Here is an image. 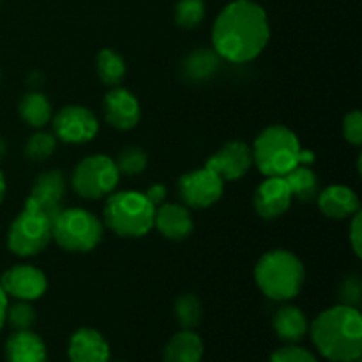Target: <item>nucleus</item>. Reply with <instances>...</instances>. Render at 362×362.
Listing matches in <instances>:
<instances>
[{
  "mask_svg": "<svg viewBox=\"0 0 362 362\" xmlns=\"http://www.w3.org/2000/svg\"><path fill=\"white\" fill-rule=\"evenodd\" d=\"M6 322H9L14 331H27L34 325L35 310L32 308V304H28V300L11 304L6 311Z\"/></svg>",
  "mask_w": 362,
  "mask_h": 362,
  "instance_id": "nucleus-30",
  "label": "nucleus"
},
{
  "mask_svg": "<svg viewBox=\"0 0 362 362\" xmlns=\"http://www.w3.org/2000/svg\"><path fill=\"white\" fill-rule=\"evenodd\" d=\"M311 332L315 346L332 362H357L362 354V317L357 308H329L313 320Z\"/></svg>",
  "mask_w": 362,
  "mask_h": 362,
  "instance_id": "nucleus-2",
  "label": "nucleus"
},
{
  "mask_svg": "<svg viewBox=\"0 0 362 362\" xmlns=\"http://www.w3.org/2000/svg\"><path fill=\"white\" fill-rule=\"evenodd\" d=\"M350 244H352V250L356 251L357 257L362 255V214L361 211L357 214H354L352 225H350Z\"/></svg>",
  "mask_w": 362,
  "mask_h": 362,
  "instance_id": "nucleus-34",
  "label": "nucleus"
},
{
  "mask_svg": "<svg viewBox=\"0 0 362 362\" xmlns=\"http://www.w3.org/2000/svg\"><path fill=\"white\" fill-rule=\"evenodd\" d=\"M98 74L108 87H119L126 76V62L122 55L112 48H105L98 53Z\"/></svg>",
  "mask_w": 362,
  "mask_h": 362,
  "instance_id": "nucleus-25",
  "label": "nucleus"
},
{
  "mask_svg": "<svg viewBox=\"0 0 362 362\" xmlns=\"http://www.w3.org/2000/svg\"><path fill=\"white\" fill-rule=\"evenodd\" d=\"M71 362H110V346L95 329H78L69 341Z\"/></svg>",
  "mask_w": 362,
  "mask_h": 362,
  "instance_id": "nucleus-17",
  "label": "nucleus"
},
{
  "mask_svg": "<svg viewBox=\"0 0 362 362\" xmlns=\"http://www.w3.org/2000/svg\"><path fill=\"white\" fill-rule=\"evenodd\" d=\"M6 311H7V296L2 290V286H0V329H2L4 324H6Z\"/></svg>",
  "mask_w": 362,
  "mask_h": 362,
  "instance_id": "nucleus-36",
  "label": "nucleus"
},
{
  "mask_svg": "<svg viewBox=\"0 0 362 362\" xmlns=\"http://www.w3.org/2000/svg\"><path fill=\"white\" fill-rule=\"evenodd\" d=\"M7 362H48V350L41 336L27 331H14L6 341Z\"/></svg>",
  "mask_w": 362,
  "mask_h": 362,
  "instance_id": "nucleus-19",
  "label": "nucleus"
},
{
  "mask_svg": "<svg viewBox=\"0 0 362 362\" xmlns=\"http://www.w3.org/2000/svg\"><path fill=\"white\" fill-rule=\"evenodd\" d=\"M292 198L285 177H267L255 191V211L260 218L276 219L288 211Z\"/></svg>",
  "mask_w": 362,
  "mask_h": 362,
  "instance_id": "nucleus-15",
  "label": "nucleus"
},
{
  "mask_svg": "<svg viewBox=\"0 0 362 362\" xmlns=\"http://www.w3.org/2000/svg\"><path fill=\"white\" fill-rule=\"evenodd\" d=\"M105 119L112 127L120 131L133 129L138 126L141 117L140 103L136 95L129 92L127 88L115 87L105 95Z\"/></svg>",
  "mask_w": 362,
  "mask_h": 362,
  "instance_id": "nucleus-14",
  "label": "nucleus"
},
{
  "mask_svg": "<svg viewBox=\"0 0 362 362\" xmlns=\"http://www.w3.org/2000/svg\"><path fill=\"white\" fill-rule=\"evenodd\" d=\"M253 152L244 141H228L205 163L207 168L218 173L223 180H239L250 172Z\"/></svg>",
  "mask_w": 362,
  "mask_h": 362,
  "instance_id": "nucleus-11",
  "label": "nucleus"
},
{
  "mask_svg": "<svg viewBox=\"0 0 362 362\" xmlns=\"http://www.w3.org/2000/svg\"><path fill=\"white\" fill-rule=\"evenodd\" d=\"M103 223L85 209H64L52 221V239L71 253H88L103 240Z\"/></svg>",
  "mask_w": 362,
  "mask_h": 362,
  "instance_id": "nucleus-6",
  "label": "nucleus"
},
{
  "mask_svg": "<svg viewBox=\"0 0 362 362\" xmlns=\"http://www.w3.org/2000/svg\"><path fill=\"white\" fill-rule=\"evenodd\" d=\"M120 179V172L115 161L108 156H88L81 159L74 168L71 184L76 194L87 200H99V198L112 194Z\"/></svg>",
  "mask_w": 362,
  "mask_h": 362,
  "instance_id": "nucleus-8",
  "label": "nucleus"
},
{
  "mask_svg": "<svg viewBox=\"0 0 362 362\" xmlns=\"http://www.w3.org/2000/svg\"><path fill=\"white\" fill-rule=\"evenodd\" d=\"M18 113L28 126L41 129L52 120V103L41 92H28L20 99Z\"/></svg>",
  "mask_w": 362,
  "mask_h": 362,
  "instance_id": "nucleus-22",
  "label": "nucleus"
},
{
  "mask_svg": "<svg viewBox=\"0 0 362 362\" xmlns=\"http://www.w3.org/2000/svg\"><path fill=\"white\" fill-rule=\"evenodd\" d=\"M339 300H341V304H345V306H359L362 300L361 276L350 274L349 278L343 279V283L339 285Z\"/></svg>",
  "mask_w": 362,
  "mask_h": 362,
  "instance_id": "nucleus-31",
  "label": "nucleus"
},
{
  "mask_svg": "<svg viewBox=\"0 0 362 362\" xmlns=\"http://www.w3.org/2000/svg\"><path fill=\"white\" fill-rule=\"evenodd\" d=\"M156 207L145 193L119 191L105 205V225L119 237H144L154 228Z\"/></svg>",
  "mask_w": 362,
  "mask_h": 362,
  "instance_id": "nucleus-5",
  "label": "nucleus"
},
{
  "mask_svg": "<svg viewBox=\"0 0 362 362\" xmlns=\"http://www.w3.org/2000/svg\"><path fill=\"white\" fill-rule=\"evenodd\" d=\"M253 163L267 177H285L299 165H308L315 161L311 151H304L299 138L288 127L274 124L262 131L255 140Z\"/></svg>",
  "mask_w": 362,
  "mask_h": 362,
  "instance_id": "nucleus-3",
  "label": "nucleus"
},
{
  "mask_svg": "<svg viewBox=\"0 0 362 362\" xmlns=\"http://www.w3.org/2000/svg\"><path fill=\"white\" fill-rule=\"evenodd\" d=\"M318 207L327 218L346 219L361 211V200L356 191L346 186H329L317 197Z\"/></svg>",
  "mask_w": 362,
  "mask_h": 362,
  "instance_id": "nucleus-18",
  "label": "nucleus"
},
{
  "mask_svg": "<svg viewBox=\"0 0 362 362\" xmlns=\"http://www.w3.org/2000/svg\"><path fill=\"white\" fill-rule=\"evenodd\" d=\"M219 67V55L214 49H194L184 60L182 71L187 80L204 81L211 78Z\"/></svg>",
  "mask_w": 362,
  "mask_h": 362,
  "instance_id": "nucleus-23",
  "label": "nucleus"
},
{
  "mask_svg": "<svg viewBox=\"0 0 362 362\" xmlns=\"http://www.w3.org/2000/svg\"><path fill=\"white\" fill-rule=\"evenodd\" d=\"M147 152L141 147H136V145H131V147H126L124 151H120L115 159L117 168L124 175H138V173H141L147 168Z\"/></svg>",
  "mask_w": 362,
  "mask_h": 362,
  "instance_id": "nucleus-28",
  "label": "nucleus"
},
{
  "mask_svg": "<svg viewBox=\"0 0 362 362\" xmlns=\"http://www.w3.org/2000/svg\"><path fill=\"white\" fill-rule=\"evenodd\" d=\"M269 362H318L317 357L310 352V350L303 349L297 345L283 346V349L276 350L271 356Z\"/></svg>",
  "mask_w": 362,
  "mask_h": 362,
  "instance_id": "nucleus-32",
  "label": "nucleus"
},
{
  "mask_svg": "<svg viewBox=\"0 0 362 362\" xmlns=\"http://www.w3.org/2000/svg\"><path fill=\"white\" fill-rule=\"evenodd\" d=\"M204 357V341L194 331L182 329L165 349L163 362H200Z\"/></svg>",
  "mask_w": 362,
  "mask_h": 362,
  "instance_id": "nucleus-21",
  "label": "nucleus"
},
{
  "mask_svg": "<svg viewBox=\"0 0 362 362\" xmlns=\"http://www.w3.org/2000/svg\"><path fill=\"white\" fill-rule=\"evenodd\" d=\"M98 131V119L85 106H66L53 117V134L64 144H87Z\"/></svg>",
  "mask_w": 362,
  "mask_h": 362,
  "instance_id": "nucleus-10",
  "label": "nucleus"
},
{
  "mask_svg": "<svg viewBox=\"0 0 362 362\" xmlns=\"http://www.w3.org/2000/svg\"><path fill=\"white\" fill-rule=\"evenodd\" d=\"M145 197L151 200V204L154 205V207H158V205H161L163 202H165L166 187L163 186V184H152L147 189V193H145Z\"/></svg>",
  "mask_w": 362,
  "mask_h": 362,
  "instance_id": "nucleus-35",
  "label": "nucleus"
},
{
  "mask_svg": "<svg viewBox=\"0 0 362 362\" xmlns=\"http://www.w3.org/2000/svg\"><path fill=\"white\" fill-rule=\"evenodd\" d=\"M175 318L180 327L193 331L202 322V303L194 293H184L175 300Z\"/></svg>",
  "mask_w": 362,
  "mask_h": 362,
  "instance_id": "nucleus-26",
  "label": "nucleus"
},
{
  "mask_svg": "<svg viewBox=\"0 0 362 362\" xmlns=\"http://www.w3.org/2000/svg\"><path fill=\"white\" fill-rule=\"evenodd\" d=\"M271 39L264 7L251 0H233L216 18L212 27L214 52L228 62L244 64L257 59Z\"/></svg>",
  "mask_w": 362,
  "mask_h": 362,
  "instance_id": "nucleus-1",
  "label": "nucleus"
},
{
  "mask_svg": "<svg viewBox=\"0 0 362 362\" xmlns=\"http://www.w3.org/2000/svg\"><path fill=\"white\" fill-rule=\"evenodd\" d=\"M66 194V177L59 170H48L35 177L25 204L34 205L39 211L55 218L62 211V198Z\"/></svg>",
  "mask_w": 362,
  "mask_h": 362,
  "instance_id": "nucleus-12",
  "label": "nucleus"
},
{
  "mask_svg": "<svg viewBox=\"0 0 362 362\" xmlns=\"http://www.w3.org/2000/svg\"><path fill=\"white\" fill-rule=\"evenodd\" d=\"M4 154H6V141H4L2 138H0V159L4 158Z\"/></svg>",
  "mask_w": 362,
  "mask_h": 362,
  "instance_id": "nucleus-38",
  "label": "nucleus"
},
{
  "mask_svg": "<svg viewBox=\"0 0 362 362\" xmlns=\"http://www.w3.org/2000/svg\"><path fill=\"white\" fill-rule=\"evenodd\" d=\"M285 180L288 182L292 197H296L300 202H313L317 200L320 193V184L318 177L308 165H299L292 172L286 173Z\"/></svg>",
  "mask_w": 362,
  "mask_h": 362,
  "instance_id": "nucleus-24",
  "label": "nucleus"
},
{
  "mask_svg": "<svg viewBox=\"0 0 362 362\" xmlns=\"http://www.w3.org/2000/svg\"><path fill=\"white\" fill-rule=\"evenodd\" d=\"M4 197H6V177H4L2 170H0V204H2Z\"/></svg>",
  "mask_w": 362,
  "mask_h": 362,
  "instance_id": "nucleus-37",
  "label": "nucleus"
},
{
  "mask_svg": "<svg viewBox=\"0 0 362 362\" xmlns=\"http://www.w3.org/2000/svg\"><path fill=\"white\" fill-rule=\"evenodd\" d=\"M154 226L170 240H184L193 233L194 223L186 205L165 204L156 207Z\"/></svg>",
  "mask_w": 362,
  "mask_h": 362,
  "instance_id": "nucleus-16",
  "label": "nucleus"
},
{
  "mask_svg": "<svg viewBox=\"0 0 362 362\" xmlns=\"http://www.w3.org/2000/svg\"><path fill=\"white\" fill-rule=\"evenodd\" d=\"M52 221L46 212L34 205H23L7 233V246L18 257H35L52 240Z\"/></svg>",
  "mask_w": 362,
  "mask_h": 362,
  "instance_id": "nucleus-7",
  "label": "nucleus"
},
{
  "mask_svg": "<svg viewBox=\"0 0 362 362\" xmlns=\"http://www.w3.org/2000/svg\"><path fill=\"white\" fill-rule=\"evenodd\" d=\"M343 136L349 144H362V113L359 110H354L343 120Z\"/></svg>",
  "mask_w": 362,
  "mask_h": 362,
  "instance_id": "nucleus-33",
  "label": "nucleus"
},
{
  "mask_svg": "<svg viewBox=\"0 0 362 362\" xmlns=\"http://www.w3.org/2000/svg\"><path fill=\"white\" fill-rule=\"evenodd\" d=\"M272 327L279 339L286 343H297L306 336L310 322L300 308L285 304L276 311L274 318H272Z\"/></svg>",
  "mask_w": 362,
  "mask_h": 362,
  "instance_id": "nucleus-20",
  "label": "nucleus"
},
{
  "mask_svg": "<svg viewBox=\"0 0 362 362\" xmlns=\"http://www.w3.org/2000/svg\"><path fill=\"white\" fill-rule=\"evenodd\" d=\"M57 138L53 133H46V131H37L32 134L25 144V156L28 161L32 163H42L55 152Z\"/></svg>",
  "mask_w": 362,
  "mask_h": 362,
  "instance_id": "nucleus-27",
  "label": "nucleus"
},
{
  "mask_svg": "<svg viewBox=\"0 0 362 362\" xmlns=\"http://www.w3.org/2000/svg\"><path fill=\"white\" fill-rule=\"evenodd\" d=\"M0 286L6 296H13L20 300H35L45 296L48 279L45 272L32 265H16L0 278Z\"/></svg>",
  "mask_w": 362,
  "mask_h": 362,
  "instance_id": "nucleus-13",
  "label": "nucleus"
},
{
  "mask_svg": "<svg viewBox=\"0 0 362 362\" xmlns=\"http://www.w3.org/2000/svg\"><path fill=\"white\" fill-rule=\"evenodd\" d=\"M205 16L204 0H179L173 11L175 23L180 28H194L202 23Z\"/></svg>",
  "mask_w": 362,
  "mask_h": 362,
  "instance_id": "nucleus-29",
  "label": "nucleus"
},
{
  "mask_svg": "<svg viewBox=\"0 0 362 362\" xmlns=\"http://www.w3.org/2000/svg\"><path fill=\"white\" fill-rule=\"evenodd\" d=\"M255 279L264 296L285 303L299 296L306 279V271L303 262L293 253L286 250H272L258 260Z\"/></svg>",
  "mask_w": 362,
  "mask_h": 362,
  "instance_id": "nucleus-4",
  "label": "nucleus"
},
{
  "mask_svg": "<svg viewBox=\"0 0 362 362\" xmlns=\"http://www.w3.org/2000/svg\"><path fill=\"white\" fill-rule=\"evenodd\" d=\"M225 180L211 168L194 170L179 179V193L186 207L207 209L223 197Z\"/></svg>",
  "mask_w": 362,
  "mask_h": 362,
  "instance_id": "nucleus-9",
  "label": "nucleus"
}]
</instances>
